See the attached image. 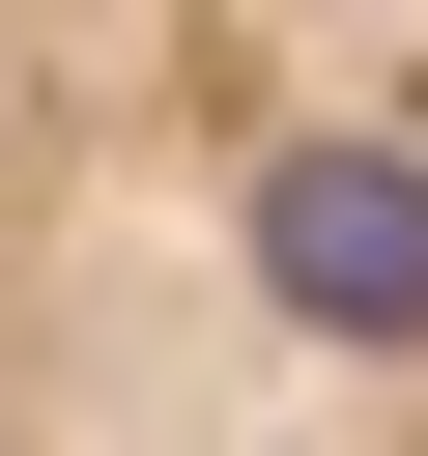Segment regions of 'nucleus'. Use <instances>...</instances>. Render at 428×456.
Segmentation results:
<instances>
[{"mask_svg":"<svg viewBox=\"0 0 428 456\" xmlns=\"http://www.w3.org/2000/svg\"><path fill=\"white\" fill-rule=\"evenodd\" d=\"M0 456H428V0H0Z\"/></svg>","mask_w":428,"mask_h":456,"instance_id":"nucleus-1","label":"nucleus"}]
</instances>
